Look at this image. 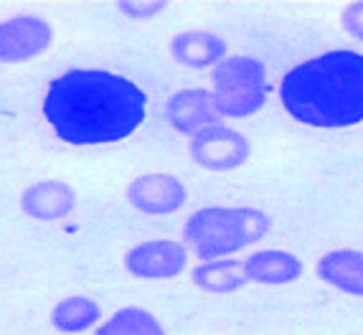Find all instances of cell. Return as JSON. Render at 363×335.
Returning a JSON list of instances; mask_svg holds the SVG:
<instances>
[{
  "mask_svg": "<svg viewBox=\"0 0 363 335\" xmlns=\"http://www.w3.org/2000/svg\"><path fill=\"white\" fill-rule=\"evenodd\" d=\"M188 262V251L183 244L170 239L135 244L125 254V269L138 280H168L183 272Z\"/></svg>",
  "mask_w": 363,
  "mask_h": 335,
  "instance_id": "7",
  "label": "cell"
},
{
  "mask_svg": "<svg viewBox=\"0 0 363 335\" xmlns=\"http://www.w3.org/2000/svg\"><path fill=\"white\" fill-rule=\"evenodd\" d=\"M323 282L333 285L345 295L363 297V254L356 249H333L323 254L315 264Z\"/></svg>",
  "mask_w": 363,
  "mask_h": 335,
  "instance_id": "12",
  "label": "cell"
},
{
  "mask_svg": "<svg viewBox=\"0 0 363 335\" xmlns=\"http://www.w3.org/2000/svg\"><path fill=\"white\" fill-rule=\"evenodd\" d=\"M340 21H343V28L351 33L353 38L363 41V0L358 3H348L340 13Z\"/></svg>",
  "mask_w": 363,
  "mask_h": 335,
  "instance_id": "18",
  "label": "cell"
},
{
  "mask_svg": "<svg viewBox=\"0 0 363 335\" xmlns=\"http://www.w3.org/2000/svg\"><path fill=\"white\" fill-rule=\"evenodd\" d=\"M279 99L297 122L320 130L363 122V54L328 51L292 67L279 81Z\"/></svg>",
  "mask_w": 363,
  "mask_h": 335,
  "instance_id": "2",
  "label": "cell"
},
{
  "mask_svg": "<svg viewBox=\"0 0 363 335\" xmlns=\"http://www.w3.org/2000/svg\"><path fill=\"white\" fill-rule=\"evenodd\" d=\"M120 11L128 16V18H152V16H157V13L165 11V3L163 0H155V3H150V0H140V3H130V0H122L120 3Z\"/></svg>",
  "mask_w": 363,
  "mask_h": 335,
  "instance_id": "17",
  "label": "cell"
},
{
  "mask_svg": "<svg viewBox=\"0 0 363 335\" xmlns=\"http://www.w3.org/2000/svg\"><path fill=\"white\" fill-rule=\"evenodd\" d=\"M97 320H99V305L91 297H84V295L64 297L51 310V325L59 333H67V335L84 333L91 325H97Z\"/></svg>",
  "mask_w": 363,
  "mask_h": 335,
  "instance_id": "15",
  "label": "cell"
},
{
  "mask_svg": "<svg viewBox=\"0 0 363 335\" xmlns=\"http://www.w3.org/2000/svg\"><path fill=\"white\" fill-rule=\"evenodd\" d=\"M21 208L30 219L38 221H59L67 219L77 208V193L64 181H38L23 191Z\"/></svg>",
  "mask_w": 363,
  "mask_h": 335,
  "instance_id": "10",
  "label": "cell"
},
{
  "mask_svg": "<svg viewBox=\"0 0 363 335\" xmlns=\"http://www.w3.org/2000/svg\"><path fill=\"white\" fill-rule=\"evenodd\" d=\"M128 201L147 216H165L186 203V186L165 173H145L128 186Z\"/></svg>",
  "mask_w": 363,
  "mask_h": 335,
  "instance_id": "8",
  "label": "cell"
},
{
  "mask_svg": "<svg viewBox=\"0 0 363 335\" xmlns=\"http://www.w3.org/2000/svg\"><path fill=\"white\" fill-rule=\"evenodd\" d=\"M213 99L221 117H249L267 104V69L252 56H229L213 69Z\"/></svg>",
  "mask_w": 363,
  "mask_h": 335,
  "instance_id": "4",
  "label": "cell"
},
{
  "mask_svg": "<svg viewBox=\"0 0 363 335\" xmlns=\"http://www.w3.org/2000/svg\"><path fill=\"white\" fill-rule=\"evenodd\" d=\"M145 94L107 69H72L49 84L43 115L69 145H107L125 140L145 120Z\"/></svg>",
  "mask_w": 363,
  "mask_h": 335,
  "instance_id": "1",
  "label": "cell"
},
{
  "mask_svg": "<svg viewBox=\"0 0 363 335\" xmlns=\"http://www.w3.org/2000/svg\"><path fill=\"white\" fill-rule=\"evenodd\" d=\"M191 280L199 290L211 295H231L244 290L249 282L244 262H234V259H213V262H203L194 267Z\"/></svg>",
  "mask_w": 363,
  "mask_h": 335,
  "instance_id": "14",
  "label": "cell"
},
{
  "mask_svg": "<svg viewBox=\"0 0 363 335\" xmlns=\"http://www.w3.org/2000/svg\"><path fill=\"white\" fill-rule=\"evenodd\" d=\"M97 335H165V328L145 307L130 305V307L117 310L107 323L99 325Z\"/></svg>",
  "mask_w": 363,
  "mask_h": 335,
  "instance_id": "16",
  "label": "cell"
},
{
  "mask_svg": "<svg viewBox=\"0 0 363 335\" xmlns=\"http://www.w3.org/2000/svg\"><path fill=\"white\" fill-rule=\"evenodd\" d=\"M54 41V30L41 16L21 13L0 23V59L3 64H18L43 54Z\"/></svg>",
  "mask_w": 363,
  "mask_h": 335,
  "instance_id": "6",
  "label": "cell"
},
{
  "mask_svg": "<svg viewBox=\"0 0 363 335\" xmlns=\"http://www.w3.org/2000/svg\"><path fill=\"white\" fill-rule=\"evenodd\" d=\"M269 216L255 206H206L188 216L183 239L196 256L213 262L269 234Z\"/></svg>",
  "mask_w": 363,
  "mask_h": 335,
  "instance_id": "3",
  "label": "cell"
},
{
  "mask_svg": "<svg viewBox=\"0 0 363 335\" xmlns=\"http://www.w3.org/2000/svg\"><path fill=\"white\" fill-rule=\"evenodd\" d=\"M244 269H247L249 282L277 287V285H287V282H295L303 274V262L292 251L262 249L244 259Z\"/></svg>",
  "mask_w": 363,
  "mask_h": 335,
  "instance_id": "13",
  "label": "cell"
},
{
  "mask_svg": "<svg viewBox=\"0 0 363 335\" xmlns=\"http://www.w3.org/2000/svg\"><path fill=\"white\" fill-rule=\"evenodd\" d=\"M170 56L186 69H216L226 59V41L206 28L183 30L170 41Z\"/></svg>",
  "mask_w": 363,
  "mask_h": 335,
  "instance_id": "11",
  "label": "cell"
},
{
  "mask_svg": "<svg viewBox=\"0 0 363 335\" xmlns=\"http://www.w3.org/2000/svg\"><path fill=\"white\" fill-rule=\"evenodd\" d=\"M165 120L178 132L196 137L201 130L218 122V107L213 91L208 89H181L165 102Z\"/></svg>",
  "mask_w": 363,
  "mask_h": 335,
  "instance_id": "9",
  "label": "cell"
},
{
  "mask_svg": "<svg viewBox=\"0 0 363 335\" xmlns=\"http://www.w3.org/2000/svg\"><path fill=\"white\" fill-rule=\"evenodd\" d=\"M191 158L213 173H226L242 168L252 155V145L242 132H236L229 125H211V127L201 130L196 137H191L188 145Z\"/></svg>",
  "mask_w": 363,
  "mask_h": 335,
  "instance_id": "5",
  "label": "cell"
}]
</instances>
